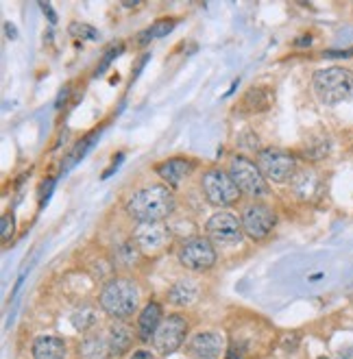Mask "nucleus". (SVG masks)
Here are the masks:
<instances>
[{"instance_id":"2eb2a0df","label":"nucleus","mask_w":353,"mask_h":359,"mask_svg":"<svg viewBox=\"0 0 353 359\" xmlns=\"http://www.w3.org/2000/svg\"><path fill=\"white\" fill-rule=\"evenodd\" d=\"M33 357L35 359H64L66 342L55 335H41L33 342Z\"/></svg>"},{"instance_id":"dca6fc26","label":"nucleus","mask_w":353,"mask_h":359,"mask_svg":"<svg viewBox=\"0 0 353 359\" xmlns=\"http://www.w3.org/2000/svg\"><path fill=\"white\" fill-rule=\"evenodd\" d=\"M107 342H109V351H112V359L114 357H120L129 351V346L133 344V331L122 325V323H116L109 327V335H107Z\"/></svg>"},{"instance_id":"39448f33","label":"nucleus","mask_w":353,"mask_h":359,"mask_svg":"<svg viewBox=\"0 0 353 359\" xmlns=\"http://www.w3.org/2000/svg\"><path fill=\"white\" fill-rule=\"evenodd\" d=\"M201 187L205 198L210 201L214 207H229L238 201L240 189L229 177V172H222L218 168L214 170H207L201 179Z\"/></svg>"},{"instance_id":"393cba45","label":"nucleus","mask_w":353,"mask_h":359,"mask_svg":"<svg viewBox=\"0 0 353 359\" xmlns=\"http://www.w3.org/2000/svg\"><path fill=\"white\" fill-rule=\"evenodd\" d=\"M131 359H155L149 351H138V353H133V357Z\"/></svg>"},{"instance_id":"b1692460","label":"nucleus","mask_w":353,"mask_h":359,"mask_svg":"<svg viewBox=\"0 0 353 359\" xmlns=\"http://www.w3.org/2000/svg\"><path fill=\"white\" fill-rule=\"evenodd\" d=\"M13 224H15V222H13V216H11V214H5V216H3V240H5V242L13 236Z\"/></svg>"},{"instance_id":"f3484780","label":"nucleus","mask_w":353,"mask_h":359,"mask_svg":"<svg viewBox=\"0 0 353 359\" xmlns=\"http://www.w3.org/2000/svg\"><path fill=\"white\" fill-rule=\"evenodd\" d=\"M161 307L157 303H149L142 309L140 320H138V331L142 340H153V335L157 331V327L161 325Z\"/></svg>"},{"instance_id":"f8f14e48","label":"nucleus","mask_w":353,"mask_h":359,"mask_svg":"<svg viewBox=\"0 0 353 359\" xmlns=\"http://www.w3.org/2000/svg\"><path fill=\"white\" fill-rule=\"evenodd\" d=\"M168 229L159 222L153 224H140L133 233V242L140 248V252H157L168 244Z\"/></svg>"},{"instance_id":"9b49d317","label":"nucleus","mask_w":353,"mask_h":359,"mask_svg":"<svg viewBox=\"0 0 353 359\" xmlns=\"http://www.w3.org/2000/svg\"><path fill=\"white\" fill-rule=\"evenodd\" d=\"M185 348L194 359H216L225 351V337L216 331H203L197 333Z\"/></svg>"},{"instance_id":"a878e982","label":"nucleus","mask_w":353,"mask_h":359,"mask_svg":"<svg viewBox=\"0 0 353 359\" xmlns=\"http://www.w3.org/2000/svg\"><path fill=\"white\" fill-rule=\"evenodd\" d=\"M41 9H44V11L48 13V20H51V22H57V18H55V13H53V9H51L48 5H41Z\"/></svg>"},{"instance_id":"f257e3e1","label":"nucleus","mask_w":353,"mask_h":359,"mask_svg":"<svg viewBox=\"0 0 353 359\" xmlns=\"http://www.w3.org/2000/svg\"><path fill=\"white\" fill-rule=\"evenodd\" d=\"M127 214L140 224H153L166 220L175 209V196L166 185H151L135 192L127 201Z\"/></svg>"},{"instance_id":"cd10ccee","label":"nucleus","mask_w":353,"mask_h":359,"mask_svg":"<svg viewBox=\"0 0 353 359\" xmlns=\"http://www.w3.org/2000/svg\"><path fill=\"white\" fill-rule=\"evenodd\" d=\"M227 359H240V357H238V355H236V353H234V351H232V353H229V355H227Z\"/></svg>"},{"instance_id":"6ab92c4d","label":"nucleus","mask_w":353,"mask_h":359,"mask_svg":"<svg viewBox=\"0 0 353 359\" xmlns=\"http://www.w3.org/2000/svg\"><path fill=\"white\" fill-rule=\"evenodd\" d=\"M199 297V285L190 279H181L168 290V301L177 307L192 305Z\"/></svg>"},{"instance_id":"f03ea898","label":"nucleus","mask_w":353,"mask_h":359,"mask_svg":"<svg viewBox=\"0 0 353 359\" xmlns=\"http://www.w3.org/2000/svg\"><path fill=\"white\" fill-rule=\"evenodd\" d=\"M138 301H140L138 285L124 277H116L107 281L98 297L102 311L109 313L116 320H127L129 316H133L138 309Z\"/></svg>"},{"instance_id":"423d86ee","label":"nucleus","mask_w":353,"mask_h":359,"mask_svg":"<svg viewBox=\"0 0 353 359\" xmlns=\"http://www.w3.org/2000/svg\"><path fill=\"white\" fill-rule=\"evenodd\" d=\"M258 168L266 181L286 183L293 181L297 175V159L279 149H264L258 155Z\"/></svg>"},{"instance_id":"20e7f679","label":"nucleus","mask_w":353,"mask_h":359,"mask_svg":"<svg viewBox=\"0 0 353 359\" xmlns=\"http://www.w3.org/2000/svg\"><path fill=\"white\" fill-rule=\"evenodd\" d=\"M229 177L234 179L242 194H248L253 198L268 196V181L264 179L262 170L251 159L236 155L229 163Z\"/></svg>"},{"instance_id":"7ed1b4c3","label":"nucleus","mask_w":353,"mask_h":359,"mask_svg":"<svg viewBox=\"0 0 353 359\" xmlns=\"http://www.w3.org/2000/svg\"><path fill=\"white\" fill-rule=\"evenodd\" d=\"M314 94L323 104H340L345 100H353V70L331 66L323 68L314 74L312 79Z\"/></svg>"},{"instance_id":"0eeeda50","label":"nucleus","mask_w":353,"mask_h":359,"mask_svg":"<svg viewBox=\"0 0 353 359\" xmlns=\"http://www.w3.org/2000/svg\"><path fill=\"white\" fill-rule=\"evenodd\" d=\"M205 229L210 240L220 246H236L242 242V236H244L242 222L234 214H229V211H216V214L207 220Z\"/></svg>"},{"instance_id":"1a4fd4ad","label":"nucleus","mask_w":353,"mask_h":359,"mask_svg":"<svg viewBox=\"0 0 353 359\" xmlns=\"http://www.w3.org/2000/svg\"><path fill=\"white\" fill-rule=\"evenodd\" d=\"M242 229L251 240H264L275 229V211L264 203H251L242 211Z\"/></svg>"},{"instance_id":"c85d7f7f","label":"nucleus","mask_w":353,"mask_h":359,"mask_svg":"<svg viewBox=\"0 0 353 359\" xmlns=\"http://www.w3.org/2000/svg\"><path fill=\"white\" fill-rule=\"evenodd\" d=\"M319 359H329V357H319Z\"/></svg>"},{"instance_id":"a211bd4d","label":"nucleus","mask_w":353,"mask_h":359,"mask_svg":"<svg viewBox=\"0 0 353 359\" xmlns=\"http://www.w3.org/2000/svg\"><path fill=\"white\" fill-rule=\"evenodd\" d=\"M81 359H112L109 342L100 335H88L79 346Z\"/></svg>"},{"instance_id":"4468645a","label":"nucleus","mask_w":353,"mask_h":359,"mask_svg":"<svg viewBox=\"0 0 353 359\" xmlns=\"http://www.w3.org/2000/svg\"><path fill=\"white\" fill-rule=\"evenodd\" d=\"M192 170V163L188 159H183V157H175V159H168V161H164L155 168V172L168 183V185H179L185 177L190 175Z\"/></svg>"},{"instance_id":"412c9836","label":"nucleus","mask_w":353,"mask_h":359,"mask_svg":"<svg viewBox=\"0 0 353 359\" xmlns=\"http://www.w3.org/2000/svg\"><path fill=\"white\" fill-rule=\"evenodd\" d=\"M255 102H260V109H266L268 104H271V96H266V90H262V88L251 90L244 98V104H251V109H258Z\"/></svg>"},{"instance_id":"bb28decb","label":"nucleus","mask_w":353,"mask_h":359,"mask_svg":"<svg viewBox=\"0 0 353 359\" xmlns=\"http://www.w3.org/2000/svg\"><path fill=\"white\" fill-rule=\"evenodd\" d=\"M7 31H9V37H15V29H13V27L7 25Z\"/></svg>"},{"instance_id":"4be33fe9","label":"nucleus","mask_w":353,"mask_h":359,"mask_svg":"<svg viewBox=\"0 0 353 359\" xmlns=\"http://www.w3.org/2000/svg\"><path fill=\"white\" fill-rule=\"evenodd\" d=\"M68 31H70V35H74L79 39H88V41L98 39V31L94 27H90V25H79V22H74V25H70Z\"/></svg>"},{"instance_id":"6e6552de","label":"nucleus","mask_w":353,"mask_h":359,"mask_svg":"<svg viewBox=\"0 0 353 359\" xmlns=\"http://www.w3.org/2000/svg\"><path fill=\"white\" fill-rule=\"evenodd\" d=\"M179 264L188 270H194V272L207 270L216 264V248L205 238L185 240L179 248Z\"/></svg>"},{"instance_id":"9d476101","label":"nucleus","mask_w":353,"mask_h":359,"mask_svg":"<svg viewBox=\"0 0 353 359\" xmlns=\"http://www.w3.org/2000/svg\"><path fill=\"white\" fill-rule=\"evenodd\" d=\"M185 331H188V323H185V318H181V316H177V313L168 316V318H164L161 325L157 327V331L153 335V346L161 355H171L183 344Z\"/></svg>"},{"instance_id":"5701e85b","label":"nucleus","mask_w":353,"mask_h":359,"mask_svg":"<svg viewBox=\"0 0 353 359\" xmlns=\"http://www.w3.org/2000/svg\"><path fill=\"white\" fill-rule=\"evenodd\" d=\"M173 27H175V22H157V25H153L149 31H144V37H142V41H147L149 37H161V35H168L171 31H173Z\"/></svg>"},{"instance_id":"ddd939ff","label":"nucleus","mask_w":353,"mask_h":359,"mask_svg":"<svg viewBox=\"0 0 353 359\" xmlns=\"http://www.w3.org/2000/svg\"><path fill=\"white\" fill-rule=\"evenodd\" d=\"M293 192L301 198V201H314L317 196H321L323 192V179L317 170H299L293 179Z\"/></svg>"},{"instance_id":"aec40b11","label":"nucleus","mask_w":353,"mask_h":359,"mask_svg":"<svg viewBox=\"0 0 353 359\" xmlns=\"http://www.w3.org/2000/svg\"><path fill=\"white\" fill-rule=\"evenodd\" d=\"M140 255V248L135 246V242H129V244H124L118 252H116V259L122 264V266H131L135 264V257Z\"/></svg>"}]
</instances>
